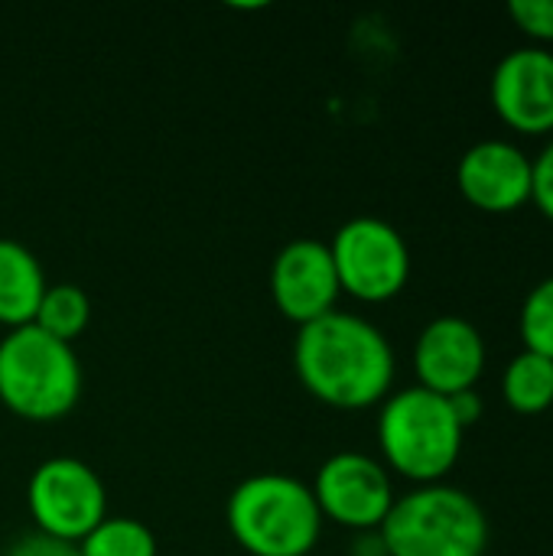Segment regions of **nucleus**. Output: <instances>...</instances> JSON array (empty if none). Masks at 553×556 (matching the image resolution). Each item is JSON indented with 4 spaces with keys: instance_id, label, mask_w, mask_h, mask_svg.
<instances>
[{
    "instance_id": "1",
    "label": "nucleus",
    "mask_w": 553,
    "mask_h": 556,
    "mask_svg": "<svg viewBox=\"0 0 553 556\" xmlns=\"http://www.w3.org/2000/svg\"><path fill=\"white\" fill-rule=\"evenodd\" d=\"M293 365L300 384L336 410L375 407L394 384V349L388 336L375 323L342 309L300 326Z\"/></svg>"
},
{
    "instance_id": "2",
    "label": "nucleus",
    "mask_w": 553,
    "mask_h": 556,
    "mask_svg": "<svg viewBox=\"0 0 553 556\" xmlns=\"http://www.w3.org/2000/svg\"><path fill=\"white\" fill-rule=\"evenodd\" d=\"M231 538L251 556H306L323 534V511L306 482L261 472L238 482L225 505Z\"/></svg>"
},
{
    "instance_id": "3",
    "label": "nucleus",
    "mask_w": 553,
    "mask_h": 556,
    "mask_svg": "<svg viewBox=\"0 0 553 556\" xmlns=\"http://www.w3.org/2000/svg\"><path fill=\"white\" fill-rule=\"evenodd\" d=\"M463 433L450 397L420 384L381 401L378 446L385 469H394L417 485H437L453 472L463 453Z\"/></svg>"
},
{
    "instance_id": "4",
    "label": "nucleus",
    "mask_w": 553,
    "mask_h": 556,
    "mask_svg": "<svg viewBox=\"0 0 553 556\" xmlns=\"http://www.w3.org/2000/svg\"><path fill=\"white\" fill-rule=\"evenodd\" d=\"M486 508L456 485H417L394 498L378 538L388 556H486Z\"/></svg>"
},
{
    "instance_id": "5",
    "label": "nucleus",
    "mask_w": 553,
    "mask_h": 556,
    "mask_svg": "<svg viewBox=\"0 0 553 556\" xmlns=\"http://www.w3.org/2000/svg\"><path fill=\"white\" fill-rule=\"evenodd\" d=\"M81 397L75 349L39 326L10 329L0 339V404L29 424L65 417Z\"/></svg>"
},
{
    "instance_id": "6",
    "label": "nucleus",
    "mask_w": 553,
    "mask_h": 556,
    "mask_svg": "<svg viewBox=\"0 0 553 556\" xmlns=\"http://www.w3.org/2000/svg\"><path fill=\"white\" fill-rule=\"evenodd\" d=\"M342 293L362 303H388L411 280V248L404 235L375 215L349 218L329 241Z\"/></svg>"
},
{
    "instance_id": "7",
    "label": "nucleus",
    "mask_w": 553,
    "mask_h": 556,
    "mask_svg": "<svg viewBox=\"0 0 553 556\" xmlns=\"http://www.w3.org/2000/svg\"><path fill=\"white\" fill-rule=\"evenodd\" d=\"M26 505L36 531L78 544L108 518V489L88 463L55 456L29 476Z\"/></svg>"
},
{
    "instance_id": "8",
    "label": "nucleus",
    "mask_w": 553,
    "mask_h": 556,
    "mask_svg": "<svg viewBox=\"0 0 553 556\" xmlns=\"http://www.w3.org/2000/svg\"><path fill=\"white\" fill-rule=\"evenodd\" d=\"M310 489L316 495L323 521L329 518L359 534L378 531L398 498L385 463H378L365 453L329 456L319 466L316 482Z\"/></svg>"
},
{
    "instance_id": "9",
    "label": "nucleus",
    "mask_w": 553,
    "mask_h": 556,
    "mask_svg": "<svg viewBox=\"0 0 553 556\" xmlns=\"http://www.w3.org/2000/svg\"><path fill=\"white\" fill-rule=\"evenodd\" d=\"M492 108L505 127L525 137L553 134V52L521 46L492 72Z\"/></svg>"
},
{
    "instance_id": "10",
    "label": "nucleus",
    "mask_w": 553,
    "mask_h": 556,
    "mask_svg": "<svg viewBox=\"0 0 553 556\" xmlns=\"http://www.w3.org/2000/svg\"><path fill=\"white\" fill-rule=\"evenodd\" d=\"M486 339L463 316H437L424 326L414 345V371L420 388L453 397L476 391L486 371Z\"/></svg>"
},
{
    "instance_id": "11",
    "label": "nucleus",
    "mask_w": 553,
    "mask_h": 556,
    "mask_svg": "<svg viewBox=\"0 0 553 556\" xmlns=\"http://www.w3.org/2000/svg\"><path fill=\"white\" fill-rule=\"evenodd\" d=\"M271 293L284 319L306 326L336 309L342 293L329 244L316 238H297L280 248L271 267Z\"/></svg>"
},
{
    "instance_id": "12",
    "label": "nucleus",
    "mask_w": 553,
    "mask_h": 556,
    "mask_svg": "<svg viewBox=\"0 0 553 556\" xmlns=\"http://www.w3.org/2000/svg\"><path fill=\"white\" fill-rule=\"evenodd\" d=\"M456 186L479 212H518L531 202V156L512 140H479L460 156Z\"/></svg>"
},
{
    "instance_id": "13",
    "label": "nucleus",
    "mask_w": 553,
    "mask_h": 556,
    "mask_svg": "<svg viewBox=\"0 0 553 556\" xmlns=\"http://www.w3.org/2000/svg\"><path fill=\"white\" fill-rule=\"evenodd\" d=\"M46 287L39 257L26 244L0 238V326H33Z\"/></svg>"
},
{
    "instance_id": "14",
    "label": "nucleus",
    "mask_w": 553,
    "mask_h": 556,
    "mask_svg": "<svg viewBox=\"0 0 553 556\" xmlns=\"http://www.w3.org/2000/svg\"><path fill=\"white\" fill-rule=\"evenodd\" d=\"M502 397L515 414L538 417L553 407V362L535 352L515 355L502 371Z\"/></svg>"
},
{
    "instance_id": "15",
    "label": "nucleus",
    "mask_w": 553,
    "mask_h": 556,
    "mask_svg": "<svg viewBox=\"0 0 553 556\" xmlns=\"http://www.w3.org/2000/svg\"><path fill=\"white\" fill-rule=\"evenodd\" d=\"M88 323H91V300L81 287H75V283H49L46 287L33 326H39L42 332L72 345L88 329Z\"/></svg>"
},
{
    "instance_id": "16",
    "label": "nucleus",
    "mask_w": 553,
    "mask_h": 556,
    "mask_svg": "<svg viewBox=\"0 0 553 556\" xmlns=\"http://www.w3.org/2000/svg\"><path fill=\"white\" fill-rule=\"evenodd\" d=\"M81 556H156L153 531L137 518H104L85 541H78Z\"/></svg>"
},
{
    "instance_id": "17",
    "label": "nucleus",
    "mask_w": 553,
    "mask_h": 556,
    "mask_svg": "<svg viewBox=\"0 0 553 556\" xmlns=\"http://www.w3.org/2000/svg\"><path fill=\"white\" fill-rule=\"evenodd\" d=\"M521 339L525 352L544 355L553 362V277L531 287L521 303Z\"/></svg>"
},
{
    "instance_id": "18",
    "label": "nucleus",
    "mask_w": 553,
    "mask_h": 556,
    "mask_svg": "<svg viewBox=\"0 0 553 556\" xmlns=\"http://www.w3.org/2000/svg\"><path fill=\"white\" fill-rule=\"evenodd\" d=\"M508 16L538 46L541 42H553V0H512L508 3Z\"/></svg>"
},
{
    "instance_id": "19",
    "label": "nucleus",
    "mask_w": 553,
    "mask_h": 556,
    "mask_svg": "<svg viewBox=\"0 0 553 556\" xmlns=\"http://www.w3.org/2000/svg\"><path fill=\"white\" fill-rule=\"evenodd\" d=\"M531 202L553 222V140L531 160Z\"/></svg>"
},
{
    "instance_id": "20",
    "label": "nucleus",
    "mask_w": 553,
    "mask_h": 556,
    "mask_svg": "<svg viewBox=\"0 0 553 556\" xmlns=\"http://www.w3.org/2000/svg\"><path fill=\"white\" fill-rule=\"evenodd\" d=\"M3 556H81L78 544L72 541H59V538H49L42 531H33V534H20Z\"/></svg>"
},
{
    "instance_id": "21",
    "label": "nucleus",
    "mask_w": 553,
    "mask_h": 556,
    "mask_svg": "<svg viewBox=\"0 0 553 556\" xmlns=\"http://www.w3.org/2000/svg\"><path fill=\"white\" fill-rule=\"evenodd\" d=\"M450 407H453V414H456V420H460V427H463V430H466V427H473V424L482 417V397H479V391L453 394V397H450Z\"/></svg>"
}]
</instances>
